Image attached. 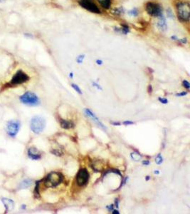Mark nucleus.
I'll return each mask as SVG.
<instances>
[{
  "label": "nucleus",
  "mask_w": 190,
  "mask_h": 214,
  "mask_svg": "<svg viewBox=\"0 0 190 214\" xmlns=\"http://www.w3.org/2000/svg\"><path fill=\"white\" fill-rule=\"evenodd\" d=\"M142 164H143V165H145V166H148L149 164H150V161H149V160H143V161H142Z\"/></svg>",
  "instance_id": "7c9ffc66"
},
{
  "label": "nucleus",
  "mask_w": 190,
  "mask_h": 214,
  "mask_svg": "<svg viewBox=\"0 0 190 214\" xmlns=\"http://www.w3.org/2000/svg\"><path fill=\"white\" fill-rule=\"evenodd\" d=\"M128 14L130 15L131 17H137L138 14H139V12H138V10L136 9V8H133L132 9L129 10V11L128 12Z\"/></svg>",
  "instance_id": "6ab92c4d"
},
{
  "label": "nucleus",
  "mask_w": 190,
  "mask_h": 214,
  "mask_svg": "<svg viewBox=\"0 0 190 214\" xmlns=\"http://www.w3.org/2000/svg\"><path fill=\"white\" fill-rule=\"evenodd\" d=\"M89 173L86 169H82L79 170L78 174L76 176L77 184L80 186H83L86 185L89 180Z\"/></svg>",
  "instance_id": "6e6552de"
},
{
  "label": "nucleus",
  "mask_w": 190,
  "mask_h": 214,
  "mask_svg": "<svg viewBox=\"0 0 190 214\" xmlns=\"http://www.w3.org/2000/svg\"><path fill=\"white\" fill-rule=\"evenodd\" d=\"M154 173H155V174H160V172H159V171H155L154 172Z\"/></svg>",
  "instance_id": "4c0bfd02"
},
{
  "label": "nucleus",
  "mask_w": 190,
  "mask_h": 214,
  "mask_svg": "<svg viewBox=\"0 0 190 214\" xmlns=\"http://www.w3.org/2000/svg\"><path fill=\"white\" fill-rule=\"evenodd\" d=\"M20 129V122L17 120H11L7 124V132L10 136L14 137Z\"/></svg>",
  "instance_id": "1a4fd4ad"
},
{
  "label": "nucleus",
  "mask_w": 190,
  "mask_h": 214,
  "mask_svg": "<svg viewBox=\"0 0 190 214\" xmlns=\"http://www.w3.org/2000/svg\"><path fill=\"white\" fill-rule=\"evenodd\" d=\"M182 86H183L184 88L188 89V90L190 89V84L189 83V81L187 80H184L182 81Z\"/></svg>",
  "instance_id": "5701e85b"
},
{
  "label": "nucleus",
  "mask_w": 190,
  "mask_h": 214,
  "mask_svg": "<svg viewBox=\"0 0 190 214\" xmlns=\"http://www.w3.org/2000/svg\"><path fill=\"white\" fill-rule=\"evenodd\" d=\"M28 156L32 160H38L42 158L41 154L38 152L37 149H35V148H30L28 150Z\"/></svg>",
  "instance_id": "f8f14e48"
},
{
  "label": "nucleus",
  "mask_w": 190,
  "mask_h": 214,
  "mask_svg": "<svg viewBox=\"0 0 190 214\" xmlns=\"http://www.w3.org/2000/svg\"><path fill=\"white\" fill-rule=\"evenodd\" d=\"M113 211H112V213H118V214L119 212H118V211H117V210H112Z\"/></svg>",
  "instance_id": "e433bc0d"
},
{
  "label": "nucleus",
  "mask_w": 190,
  "mask_h": 214,
  "mask_svg": "<svg viewBox=\"0 0 190 214\" xmlns=\"http://www.w3.org/2000/svg\"><path fill=\"white\" fill-rule=\"evenodd\" d=\"M32 184V181L31 179H25L24 181H23L22 182H21L19 185L20 188H27L28 187H29Z\"/></svg>",
  "instance_id": "f3484780"
},
{
  "label": "nucleus",
  "mask_w": 190,
  "mask_h": 214,
  "mask_svg": "<svg viewBox=\"0 0 190 214\" xmlns=\"http://www.w3.org/2000/svg\"><path fill=\"white\" fill-rule=\"evenodd\" d=\"M46 126V121L43 117L36 116L31 120L30 127L32 131L35 134H39L43 131Z\"/></svg>",
  "instance_id": "7ed1b4c3"
},
{
  "label": "nucleus",
  "mask_w": 190,
  "mask_h": 214,
  "mask_svg": "<svg viewBox=\"0 0 190 214\" xmlns=\"http://www.w3.org/2000/svg\"><path fill=\"white\" fill-rule=\"evenodd\" d=\"M187 94V91H182L181 93H178L176 94V96H179V97H180V96H186Z\"/></svg>",
  "instance_id": "cd10ccee"
},
{
  "label": "nucleus",
  "mask_w": 190,
  "mask_h": 214,
  "mask_svg": "<svg viewBox=\"0 0 190 214\" xmlns=\"http://www.w3.org/2000/svg\"><path fill=\"white\" fill-rule=\"evenodd\" d=\"M158 18V22H157V27L162 32H165L168 29V24H167L166 18L164 15H161Z\"/></svg>",
  "instance_id": "9b49d317"
},
{
  "label": "nucleus",
  "mask_w": 190,
  "mask_h": 214,
  "mask_svg": "<svg viewBox=\"0 0 190 214\" xmlns=\"http://www.w3.org/2000/svg\"><path fill=\"white\" fill-rule=\"evenodd\" d=\"M150 176H148L147 178H146V181H148L149 179H150Z\"/></svg>",
  "instance_id": "ea45409f"
},
{
  "label": "nucleus",
  "mask_w": 190,
  "mask_h": 214,
  "mask_svg": "<svg viewBox=\"0 0 190 214\" xmlns=\"http://www.w3.org/2000/svg\"><path fill=\"white\" fill-rule=\"evenodd\" d=\"M2 202H3L4 205L5 206V208H6L7 211L12 210L14 208V203L12 200L9 199V198H2Z\"/></svg>",
  "instance_id": "4468645a"
},
{
  "label": "nucleus",
  "mask_w": 190,
  "mask_h": 214,
  "mask_svg": "<svg viewBox=\"0 0 190 214\" xmlns=\"http://www.w3.org/2000/svg\"><path fill=\"white\" fill-rule=\"evenodd\" d=\"M147 13L154 17H159L163 14V9L160 4L154 2H148L145 5Z\"/></svg>",
  "instance_id": "39448f33"
},
{
  "label": "nucleus",
  "mask_w": 190,
  "mask_h": 214,
  "mask_svg": "<svg viewBox=\"0 0 190 214\" xmlns=\"http://www.w3.org/2000/svg\"><path fill=\"white\" fill-rule=\"evenodd\" d=\"M20 101L24 104L29 106H37L40 103L37 95L31 91H27L20 96Z\"/></svg>",
  "instance_id": "20e7f679"
},
{
  "label": "nucleus",
  "mask_w": 190,
  "mask_h": 214,
  "mask_svg": "<svg viewBox=\"0 0 190 214\" xmlns=\"http://www.w3.org/2000/svg\"><path fill=\"white\" fill-rule=\"evenodd\" d=\"M60 124L61 128L64 129H70L73 128L75 124L72 121L70 120H66V119H60Z\"/></svg>",
  "instance_id": "ddd939ff"
},
{
  "label": "nucleus",
  "mask_w": 190,
  "mask_h": 214,
  "mask_svg": "<svg viewBox=\"0 0 190 214\" xmlns=\"http://www.w3.org/2000/svg\"><path fill=\"white\" fill-rule=\"evenodd\" d=\"M71 86L73 88L74 90H75L76 91H77V92H78V94H82V91H81V89L79 88V86H78V85L75 84H72Z\"/></svg>",
  "instance_id": "412c9836"
},
{
  "label": "nucleus",
  "mask_w": 190,
  "mask_h": 214,
  "mask_svg": "<svg viewBox=\"0 0 190 214\" xmlns=\"http://www.w3.org/2000/svg\"><path fill=\"white\" fill-rule=\"evenodd\" d=\"M102 63H103V62H102V61L101 60V59L96 60V64H97L98 65H102Z\"/></svg>",
  "instance_id": "2f4dec72"
},
{
  "label": "nucleus",
  "mask_w": 190,
  "mask_h": 214,
  "mask_svg": "<svg viewBox=\"0 0 190 214\" xmlns=\"http://www.w3.org/2000/svg\"><path fill=\"white\" fill-rule=\"evenodd\" d=\"M84 58H85V55H83H83L81 54V55L78 56V57L76 58L77 63H78V64H81L82 62H83Z\"/></svg>",
  "instance_id": "4be33fe9"
},
{
  "label": "nucleus",
  "mask_w": 190,
  "mask_h": 214,
  "mask_svg": "<svg viewBox=\"0 0 190 214\" xmlns=\"http://www.w3.org/2000/svg\"><path fill=\"white\" fill-rule=\"evenodd\" d=\"M162 160H163V159H162V157L161 156V154H159L158 155V156L156 157V159H155V162H156V164H158V165H160L162 163Z\"/></svg>",
  "instance_id": "aec40b11"
},
{
  "label": "nucleus",
  "mask_w": 190,
  "mask_h": 214,
  "mask_svg": "<svg viewBox=\"0 0 190 214\" xmlns=\"http://www.w3.org/2000/svg\"><path fill=\"white\" fill-rule=\"evenodd\" d=\"M78 3L81 7L93 14H101V10L93 0H79Z\"/></svg>",
  "instance_id": "423d86ee"
},
{
  "label": "nucleus",
  "mask_w": 190,
  "mask_h": 214,
  "mask_svg": "<svg viewBox=\"0 0 190 214\" xmlns=\"http://www.w3.org/2000/svg\"><path fill=\"white\" fill-rule=\"evenodd\" d=\"M84 112H85V114H86V116H88V118L91 119L92 121H94L95 123H96L99 127H101V129H104V130H107V128L104 126L103 124H102V122L99 120V119L98 118V117L96 115H95V114L93 113V112H92L91 110H90L89 109H85Z\"/></svg>",
  "instance_id": "9d476101"
},
{
  "label": "nucleus",
  "mask_w": 190,
  "mask_h": 214,
  "mask_svg": "<svg viewBox=\"0 0 190 214\" xmlns=\"http://www.w3.org/2000/svg\"><path fill=\"white\" fill-rule=\"evenodd\" d=\"M115 13L116 14H121L123 13V8L122 7H120V8L117 9L115 10Z\"/></svg>",
  "instance_id": "a878e982"
},
{
  "label": "nucleus",
  "mask_w": 190,
  "mask_h": 214,
  "mask_svg": "<svg viewBox=\"0 0 190 214\" xmlns=\"http://www.w3.org/2000/svg\"><path fill=\"white\" fill-rule=\"evenodd\" d=\"M177 13L182 22H189L190 17V7L187 2H180L177 4Z\"/></svg>",
  "instance_id": "f257e3e1"
},
{
  "label": "nucleus",
  "mask_w": 190,
  "mask_h": 214,
  "mask_svg": "<svg viewBox=\"0 0 190 214\" xmlns=\"http://www.w3.org/2000/svg\"><path fill=\"white\" fill-rule=\"evenodd\" d=\"M98 2L105 9H109L111 6V0H97Z\"/></svg>",
  "instance_id": "dca6fc26"
},
{
  "label": "nucleus",
  "mask_w": 190,
  "mask_h": 214,
  "mask_svg": "<svg viewBox=\"0 0 190 214\" xmlns=\"http://www.w3.org/2000/svg\"><path fill=\"white\" fill-rule=\"evenodd\" d=\"M63 181V175L60 172L53 171L47 175L44 180V185L48 188H54Z\"/></svg>",
  "instance_id": "f03ea898"
},
{
  "label": "nucleus",
  "mask_w": 190,
  "mask_h": 214,
  "mask_svg": "<svg viewBox=\"0 0 190 214\" xmlns=\"http://www.w3.org/2000/svg\"><path fill=\"white\" fill-rule=\"evenodd\" d=\"M115 31L120 33V34L126 35L130 32V28L126 24H121V27L116 28V30H115Z\"/></svg>",
  "instance_id": "2eb2a0df"
},
{
  "label": "nucleus",
  "mask_w": 190,
  "mask_h": 214,
  "mask_svg": "<svg viewBox=\"0 0 190 214\" xmlns=\"http://www.w3.org/2000/svg\"><path fill=\"white\" fill-rule=\"evenodd\" d=\"M93 86H95V87H96L98 89H99V90H102V88L101 87V86H100L98 83L93 82Z\"/></svg>",
  "instance_id": "c85d7f7f"
},
{
  "label": "nucleus",
  "mask_w": 190,
  "mask_h": 214,
  "mask_svg": "<svg viewBox=\"0 0 190 214\" xmlns=\"http://www.w3.org/2000/svg\"><path fill=\"white\" fill-rule=\"evenodd\" d=\"M107 208L108 209V211H112L113 210V206L110 205V206H107Z\"/></svg>",
  "instance_id": "c9c22d12"
},
{
  "label": "nucleus",
  "mask_w": 190,
  "mask_h": 214,
  "mask_svg": "<svg viewBox=\"0 0 190 214\" xmlns=\"http://www.w3.org/2000/svg\"><path fill=\"white\" fill-rule=\"evenodd\" d=\"M29 79V76L27 74L24 73L22 71H18L15 74L14 76H13L12 79L11 81V84L12 85H19L22 84L23 83H25L26 81H27Z\"/></svg>",
  "instance_id": "0eeeda50"
},
{
  "label": "nucleus",
  "mask_w": 190,
  "mask_h": 214,
  "mask_svg": "<svg viewBox=\"0 0 190 214\" xmlns=\"http://www.w3.org/2000/svg\"><path fill=\"white\" fill-rule=\"evenodd\" d=\"M167 13H168V16H169L171 18L173 17V14H172V13L171 10H169V11L167 12Z\"/></svg>",
  "instance_id": "473e14b6"
},
{
  "label": "nucleus",
  "mask_w": 190,
  "mask_h": 214,
  "mask_svg": "<svg viewBox=\"0 0 190 214\" xmlns=\"http://www.w3.org/2000/svg\"><path fill=\"white\" fill-rule=\"evenodd\" d=\"M130 156H131V159H133L134 160H136V161L140 160L141 158H142V156H141L139 153H138V152H132V154H130Z\"/></svg>",
  "instance_id": "a211bd4d"
},
{
  "label": "nucleus",
  "mask_w": 190,
  "mask_h": 214,
  "mask_svg": "<svg viewBox=\"0 0 190 214\" xmlns=\"http://www.w3.org/2000/svg\"><path fill=\"white\" fill-rule=\"evenodd\" d=\"M158 100H159V101H160V103L163 104H167L169 102L168 99H165V98H161V97H160V98L158 99Z\"/></svg>",
  "instance_id": "b1692460"
},
{
  "label": "nucleus",
  "mask_w": 190,
  "mask_h": 214,
  "mask_svg": "<svg viewBox=\"0 0 190 214\" xmlns=\"http://www.w3.org/2000/svg\"><path fill=\"white\" fill-rule=\"evenodd\" d=\"M122 124L125 125V126H129V125H132V124H134V122L131 121H125L122 122Z\"/></svg>",
  "instance_id": "bb28decb"
},
{
  "label": "nucleus",
  "mask_w": 190,
  "mask_h": 214,
  "mask_svg": "<svg viewBox=\"0 0 190 214\" xmlns=\"http://www.w3.org/2000/svg\"><path fill=\"white\" fill-rule=\"evenodd\" d=\"M52 153L53 154L56 155V156H61V155L63 154L62 152H61L60 151H58V150H54V151H53Z\"/></svg>",
  "instance_id": "393cba45"
},
{
  "label": "nucleus",
  "mask_w": 190,
  "mask_h": 214,
  "mask_svg": "<svg viewBox=\"0 0 190 214\" xmlns=\"http://www.w3.org/2000/svg\"><path fill=\"white\" fill-rule=\"evenodd\" d=\"M115 206H116L117 208H118V205H119V201L118 199H115Z\"/></svg>",
  "instance_id": "f704fd0d"
},
{
  "label": "nucleus",
  "mask_w": 190,
  "mask_h": 214,
  "mask_svg": "<svg viewBox=\"0 0 190 214\" xmlns=\"http://www.w3.org/2000/svg\"><path fill=\"white\" fill-rule=\"evenodd\" d=\"M73 73H71L70 75H69V76H70L71 78H73Z\"/></svg>",
  "instance_id": "58836bf2"
},
{
  "label": "nucleus",
  "mask_w": 190,
  "mask_h": 214,
  "mask_svg": "<svg viewBox=\"0 0 190 214\" xmlns=\"http://www.w3.org/2000/svg\"><path fill=\"white\" fill-rule=\"evenodd\" d=\"M111 124L113 126H120V122H111Z\"/></svg>",
  "instance_id": "72a5a7b5"
},
{
  "label": "nucleus",
  "mask_w": 190,
  "mask_h": 214,
  "mask_svg": "<svg viewBox=\"0 0 190 214\" xmlns=\"http://www.w3.org/2000/svg\"><path fill=\"white\" fill-rule=\"evenodd\" d=\"M152 92V87L151 85H149L148 86V93L149 94H151Z\"/></svg>",
  "instance_id": "c756f323"
}]
</instances>
